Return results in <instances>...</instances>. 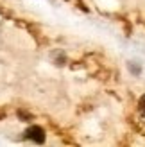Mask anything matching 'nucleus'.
Instances as JSON below:
<instances>
[{
  "instance_id": "f257e3e1",
  "label": "nucleus",
  "mask_w": 145,
  "mask_h": 147,
  "mask_svg": "<svg viewBox=\"0 0 145 147\" xmlns=\"http://www.w3.org/2000/svg\"><path fill=\"white\" fill-rule=\"evenodd\" d=\"M25 135H27V138L34 140L36 144H43V142H45V131H43L40 126H31L25 131Z\"/></svg>"
},
{
  "instance_id": "f03ea898",
  "label": "nucleus",
  "mask_w": 145,
  "mask_h": 147,
  "mask_svg": "<svg viewBox=\"0 0 145 147\" xmlns=\"http://www.w3.org/2000/svg\"><path fill=\"white\" fill-rule=\"evenodd\" d=\"M138 108H140V111L145 115V95H143V97L140 99V102H138Z\"/></svg>"
}]
</instances>
